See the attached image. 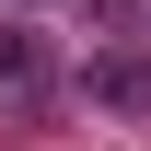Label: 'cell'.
I'll use <instances>...</instances> for the list:
<instances>
[{"label": "cell", "instance_id": "1", "mask_svg": "<svg viewBox=\"0 0 151 151\" xmlns=\"http://www.w3.org/2000/svg\"><path fill=\"white\" fill-rule=\"evenodd\" d=\"M47 81H58L47 35H23V23H0V105H47Z\"/></svg>", "mask_w": 151, "mask_h": 151}, {"label": "cell", "instance_id": "2", "mask_svg": "<svg viewBox=\"0 0 151 151\" xmlns=\"http://www.w3.org/2000/svg\"><path fill=\"white\" fill-rule=\"evenodd\" d=\"M93 105H116V116H151V58H139V47L93 58Z\"/></svg>", "mask_w": 151, "mask_h": 151}, {"label": "cell", "instance_id": "3", "mask_svg": "<svg viewBox=\"0 0 151 151\" xmlns=\"http://www.w3.org/2000/svg\"><path fill=\"white\" fill-rule=\"evenodd\" d=\"M93 12V35H151V0H81Z\"/></svg>", "mask_w": 151, "mask_h": 151}]
</instances>
